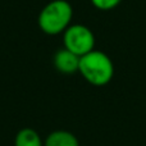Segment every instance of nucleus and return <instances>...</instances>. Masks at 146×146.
<instances>
[{"label": "nucleus", "instance_id": "f257e3e1", "mask_svg": "<svg viewBox=\"0 0 146 146\" xmlns=\"http://www.w3.org/2000/svg\"><path fill=\"white\" fill-rule=\"evenodd\" d=\"M78 73H81V76L90 85L101 87L108 85L113 78L114 64L105 53L94 49L80 58Z\"/></svg>", "mask_w": 146, "mask_h": 146}, {"label": "nucleus", "instance_id": "f03ea898", "mask_svg": "<svg viewBox=\"0 0 146 146\" xmlns=\"http://www.w3.org/2000/svg\"><path fill=\"white\" fill-rule=\"evenodd\" d=\"M73 8L67 0H53L41 9L37 18L40 30L45 35L56 36L72 25Z\"/></svg>", "mask_w": 146, "mask_h": 146}, {"label": "nucleus", "instance_id": "7ed1b4c3", "mask_svg": "<svg viewBox=\"0 0 146 146\" xmlns=\"http://www.w3.org/2000/svg\"><path fill=\"white\" fill-rule=\"evenodd\" d=\"M63 44L64 48L81 58L95 49V35L87 26L76 23L63 32Z\"/></svg>", "mask_w": 146, "mask_h": 146}, {"label": "nucleus", "instance_id": "20e7f679", "mask_svg": "<svg viewBox=\"0 0 146 146\" xmlns=\"http://www.w3.org/2000/svg\"><path fill=\"white\" fill-rule=\"evenodd\" d=\"M54 67L62 74H74L80 68V56L68 49H59L54 54Z\"/></svg>", "mask_w": 146, "mask_h": 146}, {"label": "nucleus", "instance_id": "39448f33", "mask_svg": "<svg viewBox=\"0 0 146 146\" xmlns=\"http://www.w3.org/2000/svg\"><path fill=\"white\" fill-rule=\"evenodd\" d=\"M44 146H80V141L72 132L66 129H56L46 136Z\"/></svg>", "mask_w": 146, "mask_h": 146}, {"label": "nucleus", "instance_id": "423d86ee", "mask_svg": "<svg viewBox=\"0 0 146 146\" xmlns=\"http://www.w3.org/2000/svg\"><path fill=\"white\" fill-rule=\"evenodd\" d=\"M14 146H44V140L33 128H22L14 137Z\"/></svg>", "mask_w": 146, "mask_h": 146}, {"label": "nucleus", "instance_id": "0eeeda50", "mask_svg": "<svg viewBox=\"0 0 146 146\" xmlns=\"http://www.w3.org/2000/svg\"><path fill=\"white\" fill-rule=\"evenodd\" d=\"M90 1L99 10H111L118 7L122 0H90Z\"/></svg>", "mask_w": 146, "mask_h": 146}]
</instances>
